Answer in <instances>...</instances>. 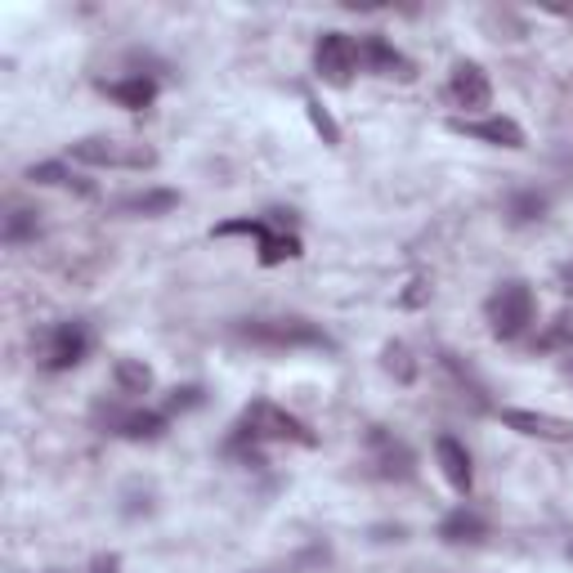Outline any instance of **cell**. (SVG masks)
Returning <instances> with one entry per match:
<instances>
[{"mask_svg":"<svg viewBox=\"0 0 573 573\" xmlns=\"http://www.w3.org/2000/svg\"><path fill=\"white\" fill-rule=\"evenodd\" d=\"M237 337L260 350H327V331L309 318H252L237 323Z\"/></svg>","mask_w":573,"mask_h":573,"instance_id":"obj_1","label":"cell"},{"mask_svg":"<svg viewBox=\"0 0 573 573\" xmlns=\"http://www.w3.org/2000/svg\"><path fill=\"white\" fill-rule=\"evenodd\" d=\"M237 440H252V444H314V435H309V425L301 421V417H292L286 408H278V404H269V399H256L247 412H243V421H237Z\"/></svg>","mask_w":573,"mask_h":573,"instance_id":"obj_2","label":"cell"},{"mask_svg":"<svg viewBox=\"0 0 573 573\" xmlns=\"http://www.w3.org/2000/svg\"><path fill=\"white\" fill-rule=\"evenodd\" d=\"M72 162L81 166H108V171H149L157 166V153L139 139H121V135H90L72 143Z\"/></svg>","mask_w":573,"mask_h":573,"instance_id":"obj_3","label":"cell"},{"mask_svg":"<svg viewBox=\"0 0 573 573\" xmlns=\"http://www.w3.org/2000/svg\"><path fill=\"white\" fill-rule=\"evenodd\" d=\"M534 314H538V301H534V292H529L524 282H502L498 292L484 301V318H489V327H493L498 341L524 337V331H529V323H534Z\"/></svg>","mask_w":573,"mask_h":573,"instance_id":"obj_4","label":"cell"},{"mask_svg":"<svg viewBox=\"0 0 573 573\" xmlns=\"http://www.w3.org/2000/svg\"><path fill=\"white\" fill-rule=\"evenodd\" d=\"M85 354H90V327L77 323V318L45 327L40 337H36V359L50 367V372H68V367H77Z\"/></svg>","mask_w":573,"mask_h":573,"instance_id":"obj_5","label":"cell"},{"mask_svg":"<svg viewBox=\"0 0 573 573\" xmlns=\"http://www.w3.org/2000/svg\"><path fill=\"white\" fill-rule=\"evenodd\" d=\"M314 72L327 85H350L359 72V40L346 32H323L314 45Z\"/></svg>","mask_w":573,"mask_h":573,"instance_id":"obj_6","label":"cell"},{"mask_svg":"<svg viewBox=\"0 0 573 573\" xmlns=\"http://www.w3.org/2000/svg\"><path fill=\"white\" fill-rule=\"evenodd\" d=\"M367 453H372V466H376L381 480H412L417 453H412L404 440H395L390 430L372 425V430H367Z\"/></svg>","mask_w":573,"mask_h":573,"instance_id":"obj_7","label":"cell"},{"mask_svg":"<svg viewBox=\"0 0 573 573\" xmlns=\"http://www.w3.org/2000/svg\"><path fill=\"white\" fill-rule=\"evenodd\" d=\"M448 100H453L466 117L489 113V104H493V85H489L484 68H480V63H470V59H461V63L453 68V77H448Z\"/></svg>","mask_w":573,"mask_h":573,"instance_id":"obj_8","label":"cell"},{"mask_svg":"<svg viewBox=\"0 0 573 573\" xmlns=\"http://www.w3.org/2000/svg\"><path fill=\"white\" fill-rule=\"evenodd\" d=\"M100 421L113 430V435H121V440H162L166 435V412H139V408H108V404H100Z\"/></svg>","mask_w":573,"mask_h":573,"instance_id":"obj_9","label":"cell"},{"mask_svg":"<svg viewBox=\"0 0 573 573\" xmlns=\"http://www.w3.org/2000/svg\"><path fill=\"white\" fill-rule=\"evenodd\" d=\"M502 425L515 430V435L547 440V444H564V440H573V421L551 417V412H534V408H502Z\"/></svg>","mask_w":573,"mask_h":573,"instance_id":"obj_10","label":"cell"},{"mask_svg":"<svg viewBox=\"0 0 573 573\" xmlns=\"http://www.w3.org/2000/svg\"><path fill=\"white\" fill-rule=\"evenodd\" d=\"M359 63H363L367 72H376V77H390V81H412V77H417L412 59L399 55L386 36H363V40H359Z\"/></svg>","mask_w":573,"mask_h":573,"instance_id":"obj_11","label":"cell"},{"mask_svg":"<svg viewBox=\"0 0 573 573\" xmlns=\"http://www.w3.org/2000/svg\"><path fill=\"white\" fill-rule=\"evenodd\" d=\"M453 130L470 135V139H484V143H498V149H524V126L511 121V117H457Z\"/></svg>","mask_w":573,"mask_h":573,"instance_id":"obj_12","label":"cell"},{"mask_svg":"<svg viewBox=\"0 0 573 573\" xmlns=\"http://www.w3.org/2000/svg\"><path fill=\"white\" fill-rule=\"evenodd\" d=\"M435 457H440L444 480H448L457 493H470V484H475V466H470L466 444L453 440V435H440V440H435Z\"/></svg>","mask_w":573,"mask_h":573,"instance_id":"obj_13","label":"cell"},{"mask_svg":"<svg viewBox=\"0 0 573 573\" xmlns=\"http://www.w3.org/2000/svg\"><path fill=\"white\" fill-rule=\"evenodd\" d=\"M440 538L453 542V547H461V542H484V538H489V519H484L480 511H470V506H457L453 515H444Z\"/></svg>","mask_w":573,"mask_h":573,"instance_id":"obj_14","label":"cell"},{"mask_svg":"<svg viewBox=\"0 0 573 573\" xmlns=\"http://www.w3.org/2000/svg\"><path fill=\"white\" fill-rule=\"evenodd\" d=\"M179 207V194L175 188H143V194H126L117 198V215H166Z\"/></svg>","mask_w":573,"mask_h":573,"instance_id":"obj_15","label":"cell"},{"mask_svg":"<svg viewBox=\"0 0 573 573\" xmlns=\"http://www.w3.org/2000/svg\"><path fill=\"white\" fill-rule=\"evenodd\" d=\"M104 94H108V100L113 104H121V108H153V100H157V81L153 77H126V81H108L104 85Z\"/></svg>","mask_w":573,"mask_h":573,"instance_id":"obj_16","label":"cell"},{"mask_svg":"<svg viewBox=\"0 0 573 573\" xmlns=\"http://www.w3.org/2000/svg\"><path fill=\"white\" fill-rule=\"evenodd\" d=\"M113 386H117V395H126V399L149 395V390H153V367L143 363V359H117V363H113Z\"/></svg>","mask_w":573,"mask_h":573,"instance_id":"obj_17","label":"cell"},{"mask_svg":"<svg viewBox=\"0 0 573 573\" xmlns=\"http://www.w3.org/2000/svg\"><path fill=\"white\" fill-rule=\"evenodd\" d=\"M296 256H301V237L269 224V233L260 237V265H282V260H296Z\"/></svg>","mask_w":573,"mask_h":573,"instance_id":"obj_18","label":"cell"},{"mask_svg":"<svg viewBox=\"0 0 573 573\" xmlns=\"http://www.w3.org/2000/svg\"><path fill=\"white\" fill-rule=\"evenodd\" d=\"M538 350L547 354H573V309H560L538 337Z\"/></svg>","mask_w":573,"mask_h":573,"instance_id":"obj_19","label":"cell"},{"mask_svg":"<svg viewBox=\"0 0 573 573\" xmlns=\"http://www.w3.org/2000/svg\"><path fill=\"white\" fill-rule=\"evenodd\" d=\"M506 215L511 224H534L547 215V194H538V188H519V194H511L506 202Z\"/></svg>","mask_w":573,"mask_h":573,"instance_id":"obj_20","label":"cell"},{"mask_svg":"<svg viewBox=\"0 0 573 573\" xmlns=\"http://www.w3.org/2000/svg\"><path fill=\"white\" fill-rule=\"evenodd\" d=\"M381 363H386V372L399 381V386H412L417 381V359H412V350L404 341H390L386 350H381Z\"/></svg>","mask_w":573,"mask_h":573,"instance_id":"obj_21","label":"cell"},{"mask_svg":"<svg viewBox=\"0 0 573 573\" xmlns=\"http://www.w3.org/2000/svg\"><path fill=\"white\" fill-rule=\"evenodd\" d=\"M440 359H444V367H448V372L457 376V386H466V390H470V399H480V404H484V381L475 376V372H470V367H466V363H461L457 354H448V350H444Z\"/></svg>","mask_w":573,"mask_h":573,"instance_id":"obj_22","label":"cell"},{"mask_svg":"<svg viewBox=\"0 0 573 573\" xmlns=\"http://www.w3.org/2000/svg\"><path fill=\"white\" fill-rule=\"evenodd\" d=\"M27 179L32 184H63V188H72L77 175L63 162H36V166H27Z\"/></svg>","mask_w":573,"mask_h":573,"instance_id":"obj_23","label":"cell"},{"mask_svg":"<svg viewBox=\"0 0 573 573\" xmlns=\"http://www.w3.org/2000/svg\"><path fill=\"white\" fill-rule=\"evenodd\" d=\"M27 237H36V215L32 211H10L5 215V243L19 247V243H27Z\"/></svg>","mask_w":573,"mask_h":573,"instance_id":"obj_24","label":"cell"},{"mask_svg":"<svg viewBox=\"0 0 573 573\" xmlns=\"http://www.w3.org/2000/svg\"><path fill=\"white\" fill-rule=\"evenodd\" d=\"M305 108H309V121H314V130L323 135V143H341V130H337V121H331V113H327L318 100H305Z\"/></svg>","mask_w":573,"mask_h":573,"instance_id":"obj_25","label":"cell"},{"mask_svg":"<svg viewBox=\"0 0 573 573\" xmlns=\"http://www.w3.org/2000/svg\"><path fill=\"white\" fill-rule=\"evenodd\" d=\"M198 404H202V390H198V386L171 390V399H166V417H171V412H188V408H198Z\"/></svg>","mask_w":573,"mask_h":573,"instance_id":"obj_26","label":"cell"},{"mask_svg":"<svg viewBox=\"0 0 573 573\" xmlns=\"http://www.w3.org/2000/svg\"><path fill=\"white\" fill-rule=\"evenodd\" d=\"M117 569H121V560H117L113 551H104V556L90 560V573H117Z\"/></svg>","mask_w":573,"mask_h":573,"instance_id":"obj_27","label":"cell"},{"mask_svg":"<svg viewBox=\"0 0 573 573\" xmlns=\"http://www.w3.org/2000/svg\"><path fill=\"white\" fill-rule=\"evenodd\" d=\"M425 301V282L417 278V282H408V292H404V305H421Z\"/></svg>","mask_w":573,"mask_h":573,"instance_id":"obj_28","label":"cell"},{"mask_svg":"<svg viewBox=\"0 0 573 573\" xmlns=\"http://www.w3.org/2000/svg\"><path fill=\"white\" fill-rule=\"evenodd\" d=\"M560 282H564V292L573 296V265H564V269H560Z\"/></svg>","mask_w":573,"mask_h":573,"instance_id":"obj_29","label":"cell"},{"mask_svg":"<svg viewBox=\"0 0 573 573\" xmlns=\"http://www.w3.org/2000/svg\"><path fill=\"white\" fill-rule=\"evenodd\" d=\"M569 556H573V547H569Z\"/></svg>","mask_w":573,"mask_h":573,"instance_id":"obj_30","label":"cell"},{"mask_svg":"<svg viewBox=\"0 0 573 573\" xmlns=\"http://www.w3.org/2000/svg\"><path fill=\"white\" fill-rule=\"evenodd\" d=\"M569 372H573V367H569Z\"/></svg>","mask_w":573,"mask_h":573,"instance_id":"obj_31","label":"cell"}]
</instances>
